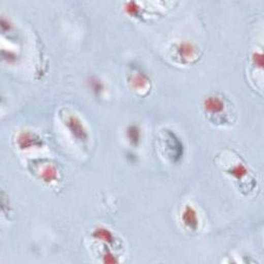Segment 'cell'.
Listing matches in <instances>:
<instances>
[{"mask_svg": "<svg viewBox=\"0 0 264 264\" xmlns=\"http://www.w3.org/2000/svg\"><path fill=\"white\" fill-rule=\"evenodd\" d=\"M159 143L160 150L163 152V155L173 163L180 161L183 157V144L173 131L165 130L164 132H161V135L159 136Z\"/></svg>", "mask_w": 264, "mask_h": 264, "instance_id": "1", "label": "cell"}, {"mask_svg": "<svg viewBox=\"0 0 264 264\" xmlns=\"http://www.w3.org/2000/svg\"><path fill=\"white\" fill-rule=\"evenodd\" d=\"M205 111H206V114L212 118V119H215L213 122L214 123H217V124H225L224 121H223V118H222V114L223 116L227 119V114H226V103L225 101H223V99L220 97V96H217V95H211L209 97L206 98L205 101Z\"/></svg>", "mask_w": 264, "mask_h": 264, "instance_id": "2", "label": "cell"}, {"mask_svg": "<svg viewBox=\"0 0 264 264\" xmlns=\"http://www.w3.org/2000/svg\"><path fill=\"white\" fill-rule=\"evenodd\" d=\"M66 116L68 117H65V125L68 126L73 136L82 143L87 142V138H88L87 131L85 130L82 122L74 115H66Z\"/></svg>", "mask_w": 264, "mask_h": 264, "instance_id": "3", "label": "cell"}, {"mask_svg": "<svg viewBox=\"0 0 264 264\" xmlns=\"http://www.w3.org/2000/svg\"><path fill=\"white\" fill-rule=\"evenodd\" d=\"M176 57L180 58L183 63H190L196 59V49L190 44H181L176 49Z\"/></svg>", "mask_w": 264, "mask_h": 264, "instance_id": "4", "label": "cell"}, {"mask_svg": "<svg viewBox=\"0 0 264 264\" xmlns=\"http://www.w3.org/2000/svg\"><path fill=\"white\" fill-rule=\"evenodd\" d=\"M182 219H183V223L184 225L190 229V230H196L197 226H198V218L196 215V212L194 211V209L191 206H186V208L183 211V215H182Z\"/></svg>", "mask_w": 264, "mask_h": 264, "instance_id": "5", "label": "cell"}, {"mask_svg": "<svg viewBox=\"0 0 264 264\" xmlns=\"http://www.w3.org/2000/svg\"><path fill=\"white\" fill-rule=\"evenodd\" d=\"M226 173H227L228 175L234 176L239 182H240V181L242 182L243 178L247 177V175L249 174L247 168L245 167V164L241 162V159H240V162H238V163L236 164V167H234L233 169L226 170Z\"/></svg>", "mask_w": 264, "mask_h": 264, "instance_id": "6", "label": "cell"}, {"mask_svg": "<svg viewBox=\"0 0 264 264\" xmlns=\"http://www.w3.org/2000/svg\"><path fill=\"white\" fill-rule=\"evenodd\" d=\"M128 139L132 144H139L140 141V130L136 126H130L128 129Z\"/></svg>", "mask_w": 264, "mask_h": 264, "instance_id": "7", "label": "cell"}]
</instances>
